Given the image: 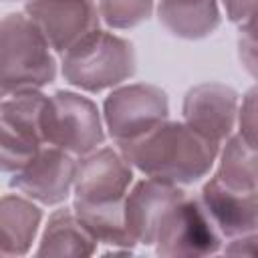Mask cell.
I'll list each match as a JSON object with an SVG mask.
<instances>
[{
	"label": "cell",
	"instance_id": "44dd1931",
	"mask_svg": "<svg viewBox=\"0 0 258 258\" xmlns=\"http://www.w3.org/2000/svg\"><path fill=\"white\" fill-rule=\"evenodd\" d=\"M222 6H224L228 20L238 24V26L254 20L256 0H222Z\"/></svg>",
	"mask_w": 258,
	"mask_h": 258
},
{
	"label": "cell",
	"instance_id": "6da1fadb",
	"mask_svg": "<svg viewBox=\"0 0 258 258\" xmlns=\"http://www.w3.org/2000/svg\"><path fill=\"white\" fill-rule=\"evenodd\" d=\"M133 185V167L117 147H105L77 159L73 212L85 230L105 244L109 254H133L135 242L125 230L123 202Z\"/></svg>",
	"mask_w": 258,
	"mask_h": 258
},
{
	"label": "cell",
	"instance_id": "8fae6325",
	"mask_svg": "<svg viewBox=\"0 0 258 258\" xmlns=\"http://www.w3.org/2000/svg\"><path fill=\"white\" fill-rule=\"evenodd\" d=\"M238 105L240 95L236 89L216 81L200 83L183 97L181 121L210 141L222 145L232 133H236Z\"/></svg>",
	"mask_w": 258,
	"mask_h": 258
},
{
	"label": "cell",
	"instance_id": "8992f818",
	"mask_svg": "<svg viewBox=\"0 0 258 258\" xmlns=\"http://www.w3.org/2000/svg\"><path fill=\"white\" fill-rule=\"evenodd\" d=\"M105 133L115 145L133 141L169 119L167 93L151 83H129L111 89L103 101Z\"/></svg>",
	"mask_w": 258,
	"mask_h": 258
},
{
	"label": "cell",
	"instance_id": "4fadbf2b",
	"mask_svg": "<svg viewBox=\"0 0 258 258\" xmlns=\"http://www.w3.org/2000/svg\"><path fill=\"white\" fill-rule=\"evenodd\" d=\"M198 198L224 240L256 232L258 226L256 191L230 189L212 175L202 185Z\"/></svg>",
	"mask_w": 258,
	"mask_h": 258
},
{
	"label": "cell",
	"instance_id": "277c9868",
	"mask_svg": "<svg viewBox=\"0 0 258 258\" xmlns=\"http://www.w3.org/2000/svg\"><path fill=\"white\" fill-rule=\"evenodd\" d=\"M137 71L133 42L97 28L60 54L62 79L83 93L111 91L129 81Z\"/></svg>",
	"mask_w": 258,
	"mask_h": 258
},
{
	"label": "cell",
	"instance_id": "52a82bcc",
	"mask_svg": "<svg viewBox=\"0 0 258 258\" xmlns=\"http://www.w3.org/2000/svg\"><path fill=\"white\" fill-rule=\"evenodd\" d=\"M224 238L210 220L198 196L183 194L165 214L155 236V252L159 256L202 258L222 250Z\"/></svg>",
	"mask_w": 258,
	"mask_h": 258
},
{
	"label": "cell",
	"instance_id": "d6986e66",
	"mask_svg": "<svg viewBox=\"0 0 258 258\" xmlns=\"http://www.w3.org/2000/svg\"><path fill=\"white\" fill-rule=\"evenodd\" d=\"M236 133L250 143L252 147H256V89L250 87L238 105V115H236Z\"/></svg>",
	"mask_w": 258,
	"mask_h": 258
},
{
	"label": "cell",
	"instance_id": "30bf717a",
	"mask_svg": "<svg viewBox=\"0 0 258 258\" xmlns=\"http://www.w3.org/2000/svg\"><path fill=\"white\" fill-rule=\"evenodd\" d=\"M24 12L38 24L56 54L101 28L97 0H26Z\"/></svg>",
	"mask_w": 258,
	"mask_h": 258
},
{
	"label": "cell",
	"instance_id": "ba28073f",
	"mask_svg": "<svg viewBox=\"0 0 258 258\" xmlns=\"http://www.w3.org/2000/svg\"><path fill=\"white\" fill-rule=\"evenodd\" d=\"M42 101V91L0 99V171H18L44 145L40 135Z\"/></svg>",
	"mask_w": 258,
	"mask_h": 258
},
{
	"label": "cell",
	"instance_id": "7a4b0ae2",
	"mask_svg": "<svg viewBox=\"0 0 258 258\" xmlns=\"http://www.w3.org/2000/svg\"><path fill=\"white\" fill-rule=\"evenodd\" d=\"M117 149L145 177L185 187L208 177L220 145L185 121L165 119L145 135L117 145Z\"/></svg>",
	"mask_w": 258,
	"mask_h": 258
},
{
	"label": "cell",
	"instance_id": "ac0fdd59",
	"mask_svg": "<svg viewBox=\"0 0 258 258\" xmlns=\"http://www.w3.org/2000/svg\"><path fill=\"white\" fill-rule=\"evenodd\" d=\"M101 22L113 30H129L147 22L155 10V0H97Z\"/></svg>",
	"mask_w": 258,
	"mask_h": 258
},
{
	"label": "cell",
	"instance_id": "7402d4cb",
	"mask_svg": "<svg viewBox=\"0 0 258 258\" xmlns=\"http://www.w3.org/2000/svg\"><path fill=\"white\" fill-rule=\"evenodd\" d=\"M220 252H224V254H246V256H254L256 254V232L254 234H244V236H236V238L224 240Z\"/></svg>",
	"mask_w": 258,
	"mask_h": 258
},
{
	"label": "cell",
	"instance_id": "ffe728a7",
	"mask_svg": "<svg viewBox=\"0 0 258 258\" xmlns=\"http://www.w3.org/2000/svg\"><path fill=\"white\" fill-rule=\"evenodd\" d=\"M238 54L242 67L254 77L256 75V36H254V20L240 24L238 30Z\"/></svg>",
	"mask_w": 258,
	"mask_h": 258
},
{
	"label": "cell",
	"instance_id": "5b68a950",
	"mask_svg": "<svg viewBox=\"0 0 258 258\" xmlns=\"http://www.w3.org/2000/svg\"><path fill=\"white\" fill-rule=\"evenodd\" d=\"M40 135L44 145L83 157L105 143V125L99 107L75 91L44 95L40 109Z\"/></svg>",
	"mask_w": 258,
	"mask_h": 258
},
{
	"label": "cell",
	"instance_id": "9c48e42d",
	"mask_svg": "<svg viewBox=\"0 0 258 258\" xmlns=\"http://www.w3.org/2000/svg\"><path fill=\"white\" fill-rule=\"evenodd\" d=\"M77 159L58 147L42 145L24 167L10 173L8 185L40 206H60L73 194Z\"/></svg>",
	"mask_w": 258,
	"mask_h": 258
},
{
	"label": "cell",
	"instance_id": "e0dca14e",
	"mask_svg": "<svg viewBox=\"0 0 258 258\" xmlns=\"http://www.w3.org/2000/svg\"><path fill=\"white\" fill-rule=\"evenodd\" d=\"M218 169L214 177L238 191H258L256 187V147L246 143L238 133H232L218 151Z\"/></svg>",
	"mask_w": 258,
	"mask_h": 258
},
{
	"label": "cell",
	"instance_id": "9a60e30c",
	"mask_svg": "<svg viewBox=\"0 0 258 258\" xmlns=\"http://www.w3.org/2000/svg\"><path fill=\"white\" fill-rule=\"evenodd\" d=\"M161 26L181 40H202L222 22L218 0H155Z\"/></svg>",
	"mask_w": 258,
	"mask_h": 258
},
{
	"label": "cell",
	"instance_id": "2e32d148",
	"mask_svg": "<svg viewBox=\"0 0 258 258\" xmlns=\"http://www.w3.org/2000/svg\"><path fill=\"white\" fill-rule=\"evenodd\" d=\"M99 252V242L85 230V226L77 220L73 208L62 206L56 208L40 234L36 256H93Z\"/></svg>",
	"mask_w": 258,
	"mask_h": 258
},
{
	"label": "cell",
	"instance_id": "5bb4252c",
	"mask_svg": "<svg viewBox=\"0 0 258 258\" xmlns=\"http://www.w3.org/2000/svg\"><path fill=\"white\" fill-rule=\"evenodd\" d=\"M42 224V208L22 194L0 198V256H24L32 250Z\"/></svg>",
	"mask_w": 258,
	"mask_h": 258
},
{
	"label": "cell",
	"instance_id": "7c38bea8",
	"mask_svg": "<svg viewBox=\"0 0 258 258\" xmlns=\"http://www.w3.org/2000/svg\"><path fill=\"white\" fill-rule=\"evenodd\" d=\"M183 194V187L159 179L143 177L135 181L123 202V222L131 240L141 246H153L161 220Z\"/></svg>",
	"mask_w": 258,
	"mask_h": 258
},
{
	"label": "cell",
	"instance_id": "603a6c76",
	"mask_svg": "<svg viewBox=\"0 0 258 258\" xmlns=\"http://www.w3.org/2000/svg\"><path fill=\"white\" fill-rule=\"evenodd\" d=\"M2 2H16V0H2Z\"/></svg>",
	"mask_w": 258,
	"mask_h": 258
},
{
	"label": "cell",
	"instance_id": "3957f363",
	"mask_svg": "<svg viewBox=\"0 0 258 258\" xmlns=\"http://www.w3.org/2000/svg\"><path fill=\"white\" fill-rule=\"evenodd\" d=\"M58 75L56 52L38 24L24 12L0 18V99L36 93Z\"/></svg>",
	"mask_w": 258,
	"mask_h": 258
}]
</instances>
